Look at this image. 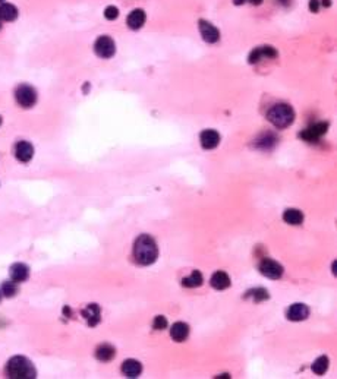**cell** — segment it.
Masks as SVG:
<instances>
[{"label":"cell","instance_id":"22","mask_svg":"<svg viewBox=\"0 0 337 379\" xmlns=\"http://www.w3.org/2000/svg\"><path fill=\"white\" fill-rule=\"evenodd\" d=\"M202 283H204V278H202V274L200 271H194L189 277H185L184 280H182V285L184 287H189V288L200 287Z\"/></svg>","mask_w":337,"mask_h":379},{"label":"cell","instance_id":"4","mask_svg":"<svg viewBox=\"0 0 337 379\" xmlns=\"http://www.w3.org/2000/svg\"><path fill=\"white\" fill-rule=\"evenodd\" d=\"M94 52H95V54L98 57L110 59L116 53V44H115V41L110 37L101 35L100 38H97V41L94 44Z\"/></svg>","mask_w":337,"mask_h":379},{"label":"cell","instance_id":"27","mask_svg":"<svg viewBox=\"0 0 337 379\" xmlns=\"http://www.w3.org/2000/svg\"><path fill=\"white\" fill-rule=\"evenodd\" d=\"M104 16H106L109 21L116 19V18L119 16V10H118V7H116V6H109V7H106V10H104Z\"/></svg>","mask_w":337,"mask_h":379},{"label":"cell","instance_id":"32","mask_svg":"<svg viewBox=\"0 0 337 379\" xmlns=\"http://www.w3.org/2000/svg\"><path fill=\"white\" fill-rule=\"evenodd\" d=\"M0 125H1V117H0Z\"/></svg>","mask_w":337,"mask_h":379},{"label":"cell","instance_id":"16","mask_svg":"<svg viewBox=\"0 0 337 379\" xmlns=\"http://www.w3.org/2000/svg\"><path fill=\"white\" fill-rule=\"evenodd\" d=\"M170 335H172V338H173L175 341H178V343L185 341V340L188 338V335H189V326H188V324H185V322H176V324H173V325H172V329H170Z\"/></svg>","mask_w":337,"mask_h":379},{"label":"cell","instance_id":"19","mask_svg":"<svg viewBox=\"0 0 337 379\" xmlns=\"http://www.w3.org/2000/svg\"><path fill=\"white\" fill-rule=\"evenodd\" d=\"M18 18V9L10 3H1L0 4V21H15Z\"/></svg>","mask_w":337,"mask_h":379},{"label":"cell","instance_id":"13","mask_svg":"<svg viewBox=\"0 0 337 379\" xmlns=\"http://www.w3.org/2000/svg\"><path fill=\"white\" fill-rule=\"evenodd\" d=\"M10 278L15 283H22L30 277V268L25 264H13L9 270Z\"/></svg>","mask_w":337,"mask_h":379},{"label":"cell","instance_id":"21","mask_svg":"<svg viewBox=\"0 0 337 379\" xmlns=\"http://www.w3.org/2000/svg\"><path fill=\"white\" fill-rule=\"evenodd\" d=\"M115 354H116V350L110 344H101L95 350V357L100 362H110L115 357Z\"/></svg>","mask_w":337,"mask_h":379},{"label":"cell","instance_id":"14","mask_svg":"<svg viewBox=\"0 0 337 379\" xmlns=\"http://www.w3.org/2000/svg\"><path fill=\"white\" fill-rule=\"evenodd\" d=\"M122 372L125 374V377L128 378H138L142 372V366L138 360L134 359H128L125 360L122 365Z\"/></svg>","mask_w":337,"mask_h":379},{"label":"cell","instance_id":"15","mask_svg":"<svg viewBox=\"0 0 337 379\" xmlns=\"http://www.w3.org/2000/svg\"><path fill=\"white\" fill-rule=\"evenodd\" d=\"M145 12L142 9H135L128 16V25L131 30H139L145 24Z\"/></svg>","mask_w":337,"mask_h":379},{"label":"cell","instance_id":"1","mask_svg":"<svg viewBox=\"0 0 337 379\" xmlns=\"http://www.w3.org/2000/svg\"><path fill=\"white\" fill-rule=\"evenodd\" d=\"M134 256L139 265H151L158 258V248L151 236L141 234L134 245Z\"/></svg>","mask_w":337,"mask_h":379},{"label":"cell","instance_id":"9","mask_svg":"<svg viewBox=\"0 0 337 379\" xmlns=\"http://www.w3.org/2000/svg\"><path fill=\"white\" fill-rule=\"evenodd\" d=\"M200 141H201L202 148H205V150H214L215 147L220 144V135H218V132L214 130V129H207V130H202V132H201Z\"/></svg>","mask_w":337,"mask_h":379},{"label":"cell","instance_id":"20","mask_svg":"<svg viewBox=\"0 0 337 379\" xmlns=\"http://www.w3.org/2000/svg\"><path fill=\"white\" fill-rule=\"evenodd\" d=\"M283 220L287 224H292V225H299L304 221V214L302 211L296 210V208H289L283 213Z\"/></svg>","mask_w":337,"mask_h":379},{"label":"cell","instance_id":"34","mask_svg":"<svg viewBox=\"0 0 337 379\" xmlns=\"http://www.w3.org/2000/svg\"><path fill=\"white\" fill-rule=\"evenodd\" d=\"M1 1H4V0H0V3H1Z\"/></svg>","mask_w":337,"mask_h":379},{"label":"cell","instance_id":"24","mask_svg":"<svg viewBox=\"0 0 337 379\" xmlns=\"http://www.w3.org/2000/svg\"><path fill=\"white\" fill-rule=\"evenodd\" d=\"M18 293V285L15 281H4L1 283V294L6 297H13Z\"/></svg>","mask_w":337,"mask_h":379},{"label":"cell","instance_id":"23","mask_svg":"<svg viewBox=\"0 0 337 379\" xmlns=\"http://www.w3.org/2000/svg\"><path fill=\"white\" fill-rule=\"evenodd\" d=\"M327 369H329V357H326V356L318 357V359L312 363V371H314V374H317V375H324V374L327 372Z\"/></svg>","mask_w":337,"mask_h":379},{"label":"cell","instance_id":"5","mask_svg":"<svg viewBox=\"0 0 337 379\" xmlns=\"http://www.w3.org/2000/svg\"><path fill=\"white\" fill-rule=\"evenodd\" d=\"M15 97H16V101L21 107L24 108H31L35 103H37V93L35 90L31 87V85H19L15 91Z\"/></svg>","mask_w":337,"mask_h":379},{"label":"cell","instance_id":"31","mask_svg":"<svg viewBox=\"0 0 337 379\" xmlns=\"http://www.w3.org/2000/svg\"><path fill=\"white\" fill-rule=\"evenodd\" d=\"M0 300H1V291H0Z\"/></svg>","mask_w":337,"mask_h":379},{"label":"cell","instance_id":"12","mask_svg":"<svg viewBox=\"0 0 337 379\" xmlns=\"http://www.w3.org/2000/svg\"><path fill=\"white\" fill-rule=\"evenodd\" d=\"M15 157L18 158L21 162H28L31 158L34 157V147L28 141H21L15 147Z\"/></svg>","mask_w":337,"mask_h":379},{"label":"cell","instance_id":"6","mask_svg":"<svg viewBox=\"0 0 337 379\" xmlns=\"http://www.w3.org/2000/svg\"><path fill=\"white\" fill-rule=\"evenodd\" d=\"M260 271L263 275H266L271 280H278L284 272L283 267L273 259H263L260 264Z\"/></svg>","mask_w":337,"mask_h":379},{"label":"cell","instance_id":"2","mask_svg":"<svg viewBox=\"0 0 337 379\" xmlns=\"http://www.w3.org/2000/svg\"><path fill=\"white\" fill-rule=\"evenodd\" d=\"M6 375L12 379H34L37 377V371L27 357L15 356L6 365Z\"/></svg>","mask_w":337,"mask_h":379},{"label":"cell","instance_id":"33","mask_svg":"<svg viewBox=\"0 0 337 379\" xmlns=\"http://www.w3.org/2000/svg\"><path fill=\"white\" fill-rule=\"evenodd\" d=\"M0 28H1V22H0Z\"/></svg>","mask_w":337,"mask_h":379},{"label":"cell","instance_id":"10","mask_svg":"<svg viewBox=\"0 0 337 379\" xmlns=\"http://www.w3.org/2000/svg\"><path fill=\"white\" fill-rule=\"evenodd\" d=\"M200 32L202 35V38L207 41V43H217L220 40V31L215 28L214 25H211L210 22L201 19L200 21Z\"/></svg>","mask_w":337,"mask_h":379},{"label":"cell","instance_id":"30","mask_svg":"<svg viewBox=\"0 0 337 379\" xmlns=\"http://www.w3.org/2000/svg\"><path fill=\"white\" fill-rule=\"evenodd\" d=\"M246 0H235V4H244Z\"/></svg>","mask_w":337,"mask_h":379},{"label":"cell","instance_id":"29","mask_svg":"<svg viewBox=\"0 0 337 379\" xmlns=\"http://www.w3.org/2000/svg\"><path fill=\"white\" fill-rule=\"evenodd\" d=\"M248 1H251L252 4H261L263 3V0H248Z\"/></svg>","mask_w":337,"mask_h":379},{"label":"cell","instance_id":"17","mask_svg":"<svg viewBox=\"0 0 337 379\" xmlns=\"http://www.w3.org/2000/svg\"><path fill=\"white\" fill-rule=\"evenodd\" d=\"M210 283L215 290H226L227 287H230V277L224 271H217L213 274Z\"/></svg>","mask_w":337,"mask_h":379},{"label":"cell","instance_id":"28","mask_svg":"<svg viewBox=\"0 0 337 379\" xmlns=\"http://www.w3.org/2000/svg\"><path fill=\"white\" fill-rule=\"evenodd\" d=\"M318 7H320V1L318 0H311L309 1V9L312 12H318Z\"/></svg>","mask_w":337,"mask_h":379},{"label":"cell","instance_id":"18","mask_svg":"<svg viewBox=\"0 0 337 379\" xmlns=\"http://www.w3.org/2000/svg\"><path fill=\"white\" fill-rule=\"evenodd\" d=\"M82 316L87 319L90 326H95L100 322V308L98 305H88L84 311H82Z\"/></svg>","mask_w":337,"mask_h":379},{"label":"cell","instance_id":"25","mask_svg":"<svg viewBox=\"0 0 337 379\" xmlns=\"http://www.w3.org/2000/svg\"><path fill=\"white\" fill-rule=\"evenodd\" d=\"M248 296H252V299H254L255 302H263V300H267V299H269V291L264 290V288H255V290L249 291Z\"/></svg>","mask_w":337,"mask_h":379},{"label":"cell","instance_id":"7","mask_svg":"<svg viewBox=\"0 0 337 379\" xmlns=\"http://www.w3.org/2000/svg\"><path fill=\"white\" fill-rule=\"evenodd\" d=\"M327 129H329V125L324 123V122L315 123V125H312V126L307 127V129L301 133V138L308 141V142H315V141H318V139L327 132Z\"/></svg>","mask_w":337,"mask_h":379},{"label":"cell","instance_id":"8","mask_svg":"<svg viewBox=\"0 0 337 379\" xmlns=\"http://www.w3.org/2000/svg\"><path fill=\"white\" fill-rule=\"evenodd\" d=\"M277 57V52L274 47L271 46H263V47H257L251 56H249V63H258L263 59H274Z\"/></svg>","mask_w":337,"mask_h":379},{"label":"cell","instance_id":"3","mask_svg":"<svg viewBox=\"0 0 337 379\" xmlns=\"http://www.w3.org/2000/svg\"><path fill=\"white\" fill-rule=\"evenodd\" d=\"M269 120L276 127H287L290 126L295 120V111L289 104H276L270 108L269 114H267Z\"/></svg>","mask_w":337,"mask_h":379},{"label":"cell","instance_id":"26","mask_svg":"<svg viewBox=\"0 0 337 379\" xmlns=\"http://www.w3.org/2000/svg\"><path fill=\"white\" fill-rule=\"evenodd\" d=\"M167 326V319L164 318V316L158 315L154 318V322H153V328L154 329H157V331H161V329H164Z\"/></svg>","mask_w":337,"mask_h":379},{"label":"cell","instance_id":"11","mask_svg":"<svg viewBox=\"0 0 337 379\" xmlns=\"http://www.w3.org/2000/svg\"><path fill=\"white\" fill-rule=\"evenodd\" d=\"M308 316H309V308L304 303H295L287 311V319L293 322L305 321Z\"/></svg>","mask_w":337,"mask_h":379}]
</instances>
